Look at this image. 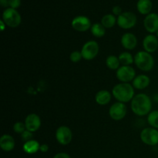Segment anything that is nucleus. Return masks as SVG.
I'll use <instances>...</instances> for the list:
<instances>
[{"mask_svg":"<svg viewBox=\"0 0 158 158\" xmlns=\"http://www.w3.org/2000/svg\"><path fill=\"white\" fill-rule=\"evenodd\" d=\"M53 158H71L70 156L65 152H60L54 155Z\"/></svg>","mask_w":158,"mask_h":158,"instance_id":"31","label":"nucleus"},{"mask_svg":"<svg viewBox=\"0 0 158 158\" xmlns=\"http://www.w3.org/2000/svg\"><path fill=\"white\" fill-rule=\"evenodd\" d=\"M156 35H157V37L158 38V31H157V32H156Z\"/></svg>","mask_w":158,"mask_h":158,"instance_id":"35","label":"nucleus"},{"mask_svg":"<svg viewBox=\"0 0 158 158\" xmlns=\"http://www.w3.org/2000/svg\"><path fill=\"white\" fill-rule=\"evenodd\" d=\"M145 29L151 34L156 33L158 31V14L151 12L143 19Z\"/></svg>","mask_w":158,"mask_h":158,"instance_id":"12","label":"nucleus"},{"mask_svg":"<svg viewBox=\"0 0 158 158\" xmlns=\"http://www.w3.org/2000/svg\"><path fill=\"white\" fill-rule=\"evenodd\" d=\"M151 83V79L146 74H140L136 76L134 80L132 81V85L134 89L142 90L148 87Z\"/></svg>","mask_w":158,"mask_h":158,"instance_id":"16","label":"nucleus"},{"mask_svg":"<svg viewBox=\"0 0 158 158\" xmlns=\"http://www.w3.org/2000/svg\"><path fill=\"white\" fill-rule=\"evenodd\" d=\"M0 5L7 9L9 7V0H0Z\"/></svg>","mask_w":158,"mask_h":158,"instance_id":"33","label":"nucleus"},{"mask_svg":"<svg viewBox=\"0 0 158 158\" xmlns=\"http://www.w3.org/2000/svg\"><path fill=\"white\" fill-rule=\"evenodd\" d=\"M26 130V125H25V123L21 121L15 122L13 125V131L14 132L16 133V134H22Z\"/></svg>","mask_w":158,"mask_h":158,"instance_id":"26","label":"nucleus"},{"mask_svg":"<svg viewBox=\"0 0 158 158\" xmlns=\"http://www.w3.org/2000/svg\"><path fill=\"white\" fill-rule=\"evenodd\" d=\"M82 59H83V56H82V54L80 51H73L70 53V55H69V60H70L71 62H73L74 63H79Z\"/></svg>","mask_w":158,"mask_h":158,"instance_id":"27","label":"nucleus"},{"mask_svg":"<svg viewBox=\"0 0 158 158\" xmlns=\"http://www.w3.org/2000/svg\"><path fill=\"white\" fill-rule=\"evenodd\" d=\"M21 6V0H9V7L16 9Z\"/></svg>","mask_w":158,"mask_h":158,"instance_id":"29","label":"nucleus"},{"mask_svg":"<svg viewBox=\"0 0 158 158\" xmlns=\"http://www.w3.org/2000/svg\"><path fill=\"white\" fill-rule=\"evenodd\" d=\"M151 0H138L137 2V11L142 15H148L152 9Z\"/></svg>","mask_w":158,"mask_h":158,"instance_id":"20","label":"nucleus"},{"mask_svg":"<svg viewBox=\"0 0 158 158\" xmlns=\"http://www.w3.org/2000/svg\"><path fill=\"white\" fill-rule=\"evenodd\" d=\"M56 139L60 144L66 146L70 143L73 139V133L67 126H60L56 131Z\"/></svg>","mask_w":158,"mask_h":158,"instance_id":"10","label":"nucleus"},{"mask_svg":"<svg viewBox=\"0 0 158 158\" xmlns=\"http://www.w3.org/2000/svg\"><path fill=\"white\" fill-rule=\"evenodd\" d=\"M143 47L144 51L153 53L158 49V38L154 34H149L146 35L143 40Z\"/></svg>","mask_w":158,"mask_h":158,"instance_id":"14","label":"nucleus"},{"mask_svg":"<svg viewBox=\"0 0 158 158\" xmlns=\"http://www.w3.org/2000/svg\"><path fill=\"white\" fill-rule=\"evenodd\" d=\"M118 58L122 66H131L132 63H134V56H133L131 52L127 51L121 52L118 56Z\"/></svg>","mask_w":158,"mask_h":158,"instance_id":"24","label":"nucleus"},{"mask_svg":"<svg viewBox=\"0 0 158 158\" xmlns=\"http://www.w3.org/2000/svg\"><path fill=\"white\" fill-rule=\"evenodd\" d=\"M2 19L9 27L16 28L21 23L22 17L16 9L9 7L3 11Z\"/></svg>","mask_w":158,"mask_h":158,"instance_id":"4","label":"nucleus"},{"mask_svg":"<svg viewBox=\"0 0 158 158\" xmlns=\"http://www.w3.org/2000/svg\"><path fill=\"white\" fill-rule=\"evenodd\" d=\"M117 18L114 14H106L103 15L101 19V24L106 29H110L117 24Z\"/></svg>","mask_w":158,"mask_h":158,"instance_id":"21","label":"nucleus"},{"mask_svg":"<svg viewBox=\"0 0 158 158\" xmlns=\"http://www.w3.org/2000/svg\"><path fill=\"white\" fill-rule=\"evenodd\" d=\"M154 58L146 51H139L134 56V64L143 72H149L154 67Z\"/></svg>","mask_w":158,"mask_h":158,"instance_id":"3","label":"nucleus"},{"mask_svg":"<svg viewBox=\"0 0 158 158\" xmlns=\"http://www.w3.org/2000/svg\"><path fill=\"white\" fill-rule=\"evenodd\" d=\"M135 89L130 83H120L112 89V95L117 102L126 103L131 101L135 96Z\"/></svg>","mask_w":158,"mask_h":158,"instance_id":"2","label":"nucleus"},{"mask_svg":"<svg viewBox=\"0 0 158 158\" xmlns=\"http://www.w3.org/2000/svg\"><path fill=\"white\" fill-rule=\"evenodd\" d=\"M148 123L151 127L158 130V110H152L148 115Z\"/></svg>","mask_w":158,"mask_h":158,"instance_id":"25","label":"nucleus"},{"mask_svg":"<svg viewBox=\"0 0 158 158\" xmlns=\"http://www.w3.org/2000/svg\"><path fill=\"white\" fill-rule=\"evenodd\" d=\"M71 26L74 30L77 32H83L90 29L92 24L91 21L87 16L85 15H77L73 19Z\"/></svg>","mask_w":158,"mask_h":158,"instance_id":"11","label":"nucleus"},{"mask_svg":"<svg viewBox=\"0 0 158 158\" xmlns=\"http://www.w3.org/2000/svg\"><path fill=\"white\" fill-rule=\"evenodd\" d=\"M6 23H4V21H3L2 19L0 20V27H1V31L2 32H3V31L5 30V28H6Z\"/></svg>","mask_w":158,"mask_h":158,"instance_id":"34","label":"nucleus"},{"mask_svg":"<svg viewBox=\"0 0 158 158\" xmlns=\"http://www.w3.org/2000/svg\"><path fill=\"white\" fill-rule=\"evenodd\" d=\"M49 145L46 144V143H43V144L40 145V151H41L42 153H46L48 152L49 151Z\"/></svg>","mask_w":158,"mask_h":158,"instance_id":"32","label":"nucleus"},{"mask_svg":"<svg viewBox=\"0 0 158 158\" xmlns=\"http://www.w3.org/2000/svg\"><path fill=\"white\" fill-rule=\"evenodd\" d=\"M116 77L120 83H130L136 77V71L131 66H120L116 71Z\"/></svg>","mask_w":158,"mask_h":158,"instance_id":"8","label":"nucleus"},{"mask_svg":"<svg viewBox=\"0 0 158 158\" xmlns=\"http://www.w3.org/2000/svg\"><path fill=\"white\" fill-rule=\"evenodd\" d=\"M112 93L106 89H101L98 91L95 96V101L100 106H105L109 104L112 98Z\"/></svg>","mask_w":158,"mask_h":158,"instance_id":"18","label":"nucleus"},{"mask_svg":"<svg viewBox=\"0 0 158 158\" xmlns=\"http://www.w3.org/2000/svg\"><path fill=\"white\" fill-rule=\"evenodd\" d=\"M40 144L37 140H30L29 141L25 142L23 146V151L28 154H34L40 151Z\"/></svg>","mask_w":158,"mask_h":158,"instance_id":"19","label":"nucleus"},{"mask_svg":"<svg viewBox=\"0 0 158 158\" xmlns=\"http://www.w3.org/2000/svg\"><path fill=\"white\" fill-rule=\"evenodd\" d=\"M91 33L97 38H102L106 34V28L101 23H96L92 25L90 28Z\"/></svg>","mask_w":158,"mask_h":158,"instance_id":"22","label":"nucleus"},{"mask_svg":"<svg viewBox=\"0 0 158 158\" xmlns=\"http://www.w3.org/2000/svg\"><path fill=\"white\" fill-rule=\"evenodd\" d=\"M127 108L125 103L116 102L110 106L109 109V116L111 119L116 121L121 120L126 117Z\"/></svg>","mask_w":158,"mask_h":158,"instance_id":"9","label":"nucleus"},{"mask_svg":"<svg viewBox=\"0 0 158 158\" xmlns=\"http://www.w3.org/2000/svg\"><path fill=\"white\" fill-rule=\"evenodd\" d=\"M132 112L138 117L148 116L152 111V100L145 94H137L131 101Z\"/></svg>","mask_w":158,"mask_h":158,"instance_id":"1","label":"nucleus"},{"mask_svg":"<svg viewBox=\"0 0 158 158\" xmlns=\"http://www.w3.org/2000/svg\"><path fill=\"white\" fill-rule=\"evenodd\" d=\"M112 12H113V14H114L115 16L116 15L119 16V15H121V14L123 13V12H122V9L120 6H114L112 9Z\"/></svg>","mask_w":158,"mask_h":158,"instance_id":"30","label":"nucleus"},{"mask_svg":"<svg viewBox=\"0 0 158 158\" xmlns=\"http://www.w3.org/2000/svg\"><path fill=\"white\" fill-rule=\"evenodd\" d=\"M105 63H106V66H107L108 69H111V70L117 71L120 66V62L119 60L118 56L114 55H110L107 56Z\"/></svg>","mask_w":158,"mask_h":158,"instance_id":"23","label":"nucleus"},{"mask_svg":"<svg viewBox=\"0 0 158 158\" xmlns=\"http://www.w3.org/2000/svg\"><path fill=\"white\" fill-rule=\"evenodd\" d=\"M120 43L127 50H133L137 46V38L134 33L126 32L121 36Z\"/></svg>","mask_w":158,"mask_h":158,"instance_id":"15","label":"nucleus"},{"mask_svg":"<svg viewBox=\"0 0 158 158\" xmlns=\"http://www.w3.org/2000/svg\"><path fill=\"white\" fill-rule=\"evenodd\" d=\"M25 125L27 131L34 133L41 127V119L36 114H29L25 119Z\"/></svg>","mask_w":158,"mask_h":158,"instance_id":"13","label":"nucleus"},{"mask_svg":"<svg viewBox=\"0 0 158 158\" xmlns=\"http://www.w3.org/2000/svg\"><path fill=\"white\" fill-rule=\"evenodd\" d=\"M141 141L148 146L154 147L158 144V130L153 127L143 128L140 134Z\"/></svg>","mask_w":158,"mask_h":158,"instance_id":"7","label":"nucleus"},{"mask_svg":"<svg viewBox=\"0 0 158 158\" xmlns=\"http://www.w3.org/2000/svg\"><path fill=\"white\" fill-rule=\"evenodd\" d=\"M15 140L10 134H3L0 137V148L6 152L12 151L15 148Z\"/></svg>","mask_w":158,"mask_h":158,"instance_id":"17","label":"nucleus"},{"mask_svg":"<svg viewBox=\"0 0 158 158\" xmlns=\"http://www.w3.org/2000/svg\"><path fill=\"white\" fill-rule=\"evenodd\" d=\"M32 137H33L32 133L27 131V130H26V131L21 134V138L22 140H23V141H24V143L26 141H29V140H32Z\"/></svg>","mask_w":158,"mask_h":158,"instance_id":"28","label":"nucleus"},{"mask_svg":"<svg viewBox=\"0 0 158 158\" xmlns=\"http://www.w3.org/2000/svg\"><path fill=\"white\" fill-rule=\"evenodd\" d=\"M137 22V15L132 12H123L121 15L117 16V25L123 29H132L136 26Z\"/></svg>","mask_w":158,"mask_h":158,"instance_id":"6","label":"nucleus"},{"mask_svg":"<svg viewBox=\"0 0 158 158\" xmlns=\"http://www.w3.org/2000/svg\"><path fill=\"white\" fill-rule=\"evenodd\" d=\"M100 51L98 43L95 40H89L83 44L81 49V54L83 60L90 61L97 56Z\"/></svg>","mask_w":158,"mask_h":158,"instance_id":"5","label":"nucleus"}]
</instances>
